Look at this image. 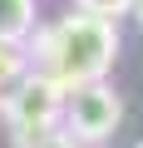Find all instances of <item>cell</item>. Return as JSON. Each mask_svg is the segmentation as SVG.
Masks as SVG:
<instances>
[{"instance_id":"5b68a950","label":"cell","mask_w":143,"mask_h":148,"mask_svg":"<svg viewBox=\"0 0 143 148\" xmlns=\"http://www.w3.org/2000/svg\"><path fill=\"white\" fill-rule=\"evenodd\" d=\"M25 69H30L25 45H0V104H5V94L25 79Z\"/></svg>"},{"instance_id":"9c48e42d","label":"cell","mask_w":143,"mask_h":148,"mask_svg":"<svg viewBox=\"0 0 143 148\" xmlns=\"http://www.w3.org/2000/svg\"><path fill=\"white\" fill-rule=\"evenodd\" d=\"M138 148H143V143H138Z\"/></svg>"},{"instance_id":"277c9868","label":"cell","mask_w":143,"mask_h":148,"mask_svg":"<svg viewBox=\"0 0 143 148\" xmlns=\"http://www.w3.org/2000/svg\"><path fill=\"white\" fill-rule=\"evenodd\" d=\"M35 25H40L35 0H0V45H25Z\"/></svg>"},{"instance_id":"7a4b0ae2","label":"cell","mask_w":143,"mask_h":148,"mask_svg":"<svg viewBox=\"0 0 143 148\" xmlns=\"http://www.w3.org/2000/svg\"><path fill=\"white\" fill-rule=\"evenodd\" d=\"M59 123H69L64 133L74 138V143H104V138H114L118 123H123V99H118L104 79L79 84V89L64 94V114H59Z\"/></svg>"},{"instance_id":"52a82bcc","label":"cell","mask_w":143,"mask_h":148,"mask_svg":"<svg viewBox=\"0 0 143 148\" xmlns=\"http://www.w3.org/2000/svg\"><path fill=\"white\" fill-rule=\"evenodd\" d=\"M30 148H79V143L69 138L64 128H44V133H35V138H30Z\"/></svg>"},{"instance_id":"6da1fadb","label":"cell","mask_w":143,"mask_h":148,"mask_svg":"<svg viewBox=\"0 0 143 148\" xmlns=\"http://www.w3.org/2000/svg\"><path fill=\"white\" fill-rule=\"evenodd\" d=\"M25 59L30 69H44L59 79V89H79L94 84L114 69L118 59V25L84 15V10H69L59 25H35L25 35Z\"/></svg>"},{"instance_id":"3957f363","label":"cell","mask_w":143,"mask_h":148,"mask_svg":"<svg viewBox=\"0 0 143 148\" xmlns=\"http://www.w3.org/2000/svg\"><path fill=\"white\" fill-rule=\"evenodd\" d=\"M5 119L15 133H44V128H59V114H64V89L54 74L44 69H25V79L5 94Z\"/></svg>"},{"instance_id":"ba28073f","label":"cell","mask_w":143,"mask_h":148,"mask_svg":"<svg viewBox=\"0 0 143 148\" xmlns=\"http://www.w3.org/2000/svg\"><path fill=\"white\" fill-rule=\"evenodd\" d=\"M128 15L138 20V30H143V0H133V5H128Z\"/></svg>"},{"instance_id":"8992f818","label":"cell","mask_w":143,"mask_h":148,"mask_svg":"<svg viewBox=\"0 0 143 148\" xmlns=\"http://www.w3.org/2000/svg\"><path fill=\"white\" fill-rule=\"evenodd\" d=\"M128 5H133V0H74V10L99 15V20H114V25H118V15H128Z\"/></svg>"}]
</instances>
